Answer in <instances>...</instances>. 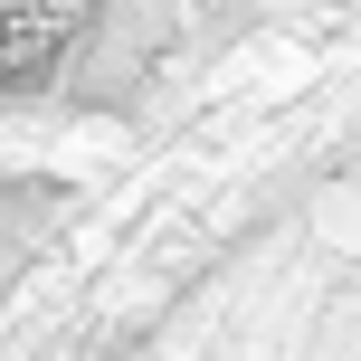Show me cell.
I'll return each instance as SVG.
<instances>
[{
    "mask_svg": "<svg viewBox=\"0 0 361 361\" xmlns=\"http://www.w3.org/2000/svg\"><path fill=\"white\" fill-rule=\"evenodd\" d=\"M86 361H124V352H86Z\"/></svg>",
    "mask_w": 361,
    "mask_h": 361,
    "instance_id": "7a4b0ae2",
    "label": "cell"
},
{
    "mask_svg": "<svg viewBox=\"0 0 361 361\" xmlns=\"http://www.w3.org/2000/svg\"><path fill=\"white\" fill-rule=\"evenodd\" d=\"M105 0H0V95H29L95 38Z\"/></svg>",
    "mask_w": 361,
    "mask_h": 361,
    "instance_id": "6da1fadb",
    "label": "cell"
}]
</instances>
